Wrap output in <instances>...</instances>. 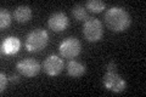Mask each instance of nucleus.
<instances>
[{
    "label": "nucleus",
    "mask_w": 146,
    "mask_h": 97,
    "mask_svg": "<svg viewBox=\"0 0 146 97\" xmlns=\"http://www.w3.org/2000/svg\"><path fill=\"white\" fill-rule=\"evenodd\" d=\"M43 69L50 77H56L62 72L63 69V61L56 55H50L45 58L43 63Z\"/></svg>",
    "instance_id": "obj_7"
},
{
    "label": "nucleus",
    "mask_w": 146,
    "mask_h": 97,
    "mask_svg": "<svg viewBox=\"0 0 146 97\" xmlns=\"http://www.w3.org/2000/svg\"><path fill=\"white\" fill-rule=\"evenodd\" d=\"M13 17L18 23H26L32 18V9L29 6L21 5L13 11Z\"/></svg>",
    "instance_id": "obj_10"
},
{
    "label": "nucleus",
    "mask_w": 146,
    "mask_h": 97,
    "mask_svg": "<svg viewBox=\"0 0 146 97\" xmlns=\"http://www.w3.org/2000/svg\"><path fill=\"white\" fill-rule=\"evenodd\" d=\"M11 24V15L6 9H1L0 11V28L5 29L6 27Z\"/></svg>",
    "instance_id": "obj_14"
},
{
    "label": "nucleus",
    "mask_w": 146,
    "mask_h": 97,
    "mask_svg": "<svg viewBox=\"0 0 146 97\" xmlns=\"http://www.w3.org/2000/svg\"><path fill=\"white\" fill-rule=\"evenodd\" d=\"M130 16L127 10L123 7L113 6L105 13V23L111 30L113 32H124L125 29L129 28L130 26Z\"/></svg>",
    "instance_id": "obj_1"
},
{
    "label": "nucleus",
    "mask_w": 146,
    "mask_h": 97,
    "mask_svg": "<svg viewBox=\"0 0 146 97\" xmlns=\"http://www.w3.org/2000/svg\"><path fill=\"white\" fill-rule=\"evenodd\" d=\"M82 50V44L80 41L74 38V36H70V38H66L65 40L60 44V48H58V51L60 55L63 58H74L80 53Z\"/></svg>",
    "instance_id": "obj_5"
},
{
    "label": "nucleus",
    "mask_w": 146,
    "mask_h": 97,
    "mask_svg": "<svg viewBox=\"0 0 146 97\" xmlns=\"http://www.w3.org/2000/svg\"><path fill=\"white\" fill-rule=\"evenodd\" d=\"M68 24H70V20L66 16V13L63 12H54L52 15H50L48 20V26L49 28L54 32H62L65 30Z\"/></svg>",
    "instance_id": "obj_8"
},
{
    "label": "nucleus",
    "mask_w": 146,
    "mask_h": 97,
    "mask_svg": "<svg viewBox=\"0 0 146 97\" xmlns=\"http://www.w3.org/2000/svg\"><path fill=\"white\" fill-rule=\"evenodd\" d=\"M48 41H49L48 32L45 29L36 28L34 30H32L27 35L25 46H26L27 51H29V52H39L48 45Z\"/></svg>",
    "instance_id": "obj_2"
},
{
    "label": "nucleus",
    "mask_w": 146,
    "mask_h": 97,
    "mask_svg": "<svg viewBox=\"0 0 146 97\" xmlns=\"http://www.w3.org/2000/svg\"><path fill=\"white\" fill-rule=\"evenodd\" d=\"M102 84L107 90L116 92V94L124 91L127 87L125 80L118 74L117 71H107L102 78Z\"/></svg>",
    "instance_id": "obj_4"
},
{
    "label": "nucleus",
    "mask_w": 146,
    "mask_h": 97,
    "mask_svg": "<svg viewBox=\"0 0 146 97\" xmlns=\"http://www.w3.org/2000/svg\"><path fill=\"white\" fill-rule=\"evenodd\" d=\"M105 6L106 5H105V3L101 1V0H89L85 4V9H88V10L95 13H99L102 10H105Z\"/></svg>",
    "instance_id": "obj_13"
},
{
    "label": "nucleus",
    "mask_w": 146,
    "mask_h": 97,
    "mask_svg": "<svg viewBox=\"0 0 146 97\" xmlns=\"http://www.w3.org/2000/svg\"><path fill=\"white\" fill-rule=\"evenodd\" d=\"M83 35L90 43L99 41L104 35L102 22L99 18H95V17L88 18L83 24Z\"/></svg>",
    "instance_id": "obj_3"
},
{
    "label": "nucleus",
    "mask_w": 146,
    "mask_h": 97,
    "mask_svg": "<svg viewBox=\"0 0 146 97\" xmlns=\"http://www.w3.org/2000/svg\"><path fill=\"white\" fill-rule=\"evenodd\" d=\"M67 73H68V75H71L73 78L82 77L85 73V64L77 62L74 59H71L67 63Z\"/></svg>",
    "instance_id": "obj_11"
},
{
    "label": "nucleus",
    "mask_w": 146,
    "mask_h": 97,
    "mask_svg": "<svg viewBox=\"0 0 146 97\" xmlns=\"http://www.w3.org/2000/svg\"><path fill=\"white\" fill-rule=\"evenodd\" d=\"M7 80H9V78L4 73H0V94H4V91H5Z\"/></svg>",
    "instance_id": "obj_15"
},
{
    "label": "nucleus",
    "mask_w": 146,
    "mask_h": 97,
    "mask_svg": "<svg viewBox=\"0 0 146 97\" xmlns=\"http://www.w3.org/2000/svg\"><path fill=\"white\" fill-rule=\"evenodd\" d=\"M21 48V41L17 36H7L1 43V52L4 55H15Z\"/></svg>",
    "instance_id": "obj_9"
},
{
    "label": "nucleus",
    "mask_w": 146,
    "mask_h": 97,
    "mask_svg": "<svg viewBox=\"0 0 146 97\" xmlns=\"http://www.w3.org/2000/svg\"><path fill=\"white\" fill-rule=\"evenodd\" d=\"M72 15L77 21H86L88 20V11H86L85 6L77 4L72 7Z\"/></svg>",
    "instance_id": "obj_12"
},
{
    "label": "nucleus",
    "mask_w": 146,
    "mask_h": 97,
    "mask_svg": "<svg viewBox=\"0 0 146 97\" xmlns=\"http://www.w3.org/2000/svg\"><path fill=\"white\" fill-rule=\"evenodd\" d=\"M107 71H117L115 61H111V62L108 63V66H107Z\"/></svg>",
    "instance_id": "obj_16"
},
{
    "label": "nucleus",
    "mask_w": 146,
    "mask_h": 97,
    "mask_svg": "<svg viewBox=\"0 0 146 97\" xmlns=\"http://www.w3.org/2000/svg\"><path fill=\"white\" fill-rule=\"evenodd\" d=\"M9 80L12 81V82H18V81H20V78H18L17 74H11L10 78H9Z\"/></svg>",
    "instance_id": "obj_17"
},
{
    "label": "nucleus",
    "mask_w": 146,
    "mask_h": 97,
    "mask_svg": "<svg viewBox=\"0 0 146 97\" xmlns=\"http://www.w3.org/2000/svg\"><path fill=\"white\" fill-rule=\"evenodd\" d=\"M40 64L39 62L34 58H26V59H21L16 63V69L20 74L25 75L27 78H32L40 72Z\"/></svg>",
    "instance_id": "obj_6"
}]
</instances>
